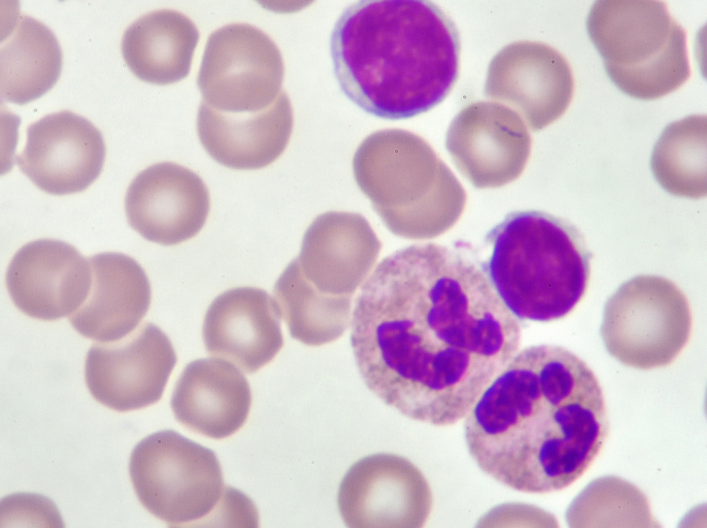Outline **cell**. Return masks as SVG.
I'll return each mask as SVG.
<instances>
[{"label":"cell","instance_id":"21","mask_svg":"<svg viewBox=\"0 0 707 528\" xmlns=\"http://www.w3.org/2000/svg\"><path fill=\"white\" fill-rule=\"evenodd\" d=\"M251 404V389L242 371L229 361L213 358L188 363L171 399L177 421L213 439L238 431L247 419Z\"/></svg>","mask_w":707,"mask_h":528},{"label":"cell","instance_id":"13","mask_svg":"<svg viewBox=\"0 0 707 528\" xmlns=\"http://www.w3.org/2000/svg\"><path fill=\"white\" fill-rule=\"evenodd\" d=\"M484 93L516 111L530 130L559 119L572 99L574 80L567 59L543 43L519 41L499 50L490 63Z\"/></svg>","mask_w":707,"mask_h":528},{"label":"cell","instance_id":"16","mask_svg":"<svg viewBox=\"0 0 707 528\" xmlns=\"http://www.w3.org/2000/svg\"><path fill=\"white\" fill-rule=\"evenodd\" d=\"M124 206L133 229L150 242L171 246L201 231L209 212L210 197L195 173L165 162L135 176L128 187Z\"/></svg>","mask_w":707,"mask_h":528},{"label":"cell","instance_id":"22","mask_svg":"<svg viewBox=\"0 0 707 528\" xmlns=\"http://www.w3.org/2000/svg\"><path fill=\"white\" fill-rule=\"evenodd\" d=\"M199 39L196 26L185 14L169 9L154 10L138 18L125 30L122 57L142 81L172 84L189 74Z\"/></svg>","mask_w":707,"mask_h":528},{"label":"cell","instance_id":"5","mask_svg":"<svg viewBox=\"0 0 707 528\" xmlns=\"http://www.w3.org/2000/svg\"><path fill=\"white\" fill-rule=\"evenodd\" d=\"M355 181L395 235L436 237L451 228L466 194L451 170L423 138L402 129L367 136L352 162Z\"/></svg>","mask_w":707,"mask_h":528},{"label":"cell","instance_id":"12","mask_svg":"<svg viewBox=\"0 0 707 528\" xmlns=\"http://www.w3.org/2000/svg\"><path fill=\"white\" fill-rule=\"evenodd\" d=\"M177 362L173 346L155 324L145 322L124 338L97 342L85 361V380L94 398L119 412L158 402Z\"/></svg>","mask_w":707,"mask_h":528},{"label":"cell","instance_id":"18","mask_svg":"<svg viewBox=\"0 0 707 528\" xmlns=\"http://www.w3.org/2000/svg\"><path fill=\"white\" fill-rule=\"evenodd\" d=\"M274 299L254 287L229 289L211 302L204 316L202 337L209 354L227 360L244 372L269 364L284 340Z\"/></svg>","mask_w":707,"mask_h":528},{"label":"cell","instance_id":"23","mask_svg":"<svg viewBox=\"0 0 707 528\" xmlns=\"http://www.w3.org/2000/svg\"><path fill=\"white\" fill-rule=\"evenodd\" d=\"M61 68L55 34L42 22L21 15L1 43V96L20 105L37 99L55 85Z\"/></svg>","mask_w":707,"mask_h":528},{"label":"cell","instance_id":"10","mask_svg":"<svg viewBox=\"0 0 707 528\" xmlns=\"http://www.w3.org/2000/svg\"><path fill=\"white\" fill-rule=\"evenodd\" d=\"M279 48L262 30L244 23L225 25L208 38L197 84L202 101L227 113L269 107L283 90Z\"/></svg>","mask_w":707,"mask_h":528},{"label":"cell","instance_id":"2","mask_svg":"<svg viewBox=\"0 0 707 528\" xmlns=\"http://www.w3.org/2000/svg\"><path fill=\"white\" fill-rule=\"evenodd\" d=\"M478 467L525 493L563 489L600 452L608 431L604 396L591 369L563 347L516 353L465 418Z\"/></svg>","mask_w":707,"mask_h":528},{"label":"cell","instance_id":"1","mask_svg":"<svg viewBox=\"0 0 707 528\" xmlns=\"http://www.w3.org/2000/svg\"><path fill=\"white\" fill-rule=\"evenodd\" d=\"M350 324L367 387L405 416L438 427L465 418L521 340L516 316L483 271L432 242L380 261L361 285Z\"/></svg>","mask_w":707,"mask_h":528},{"label":"cell","instance_id":"7","mask_svg":"<svg viewBox=\"0 0 707 528\" xmlns=\"http://www.w3.org/2000/svg\"><path fill=\"white\" fill-rule=\"evenodd\" d=\"M129 473L142 505L170 527L203 524L229 501L215 453L173 430L155 432L133 450Z\"/></svg>","mask_w":707,"mask_h":528},{"label":"cell","instance_id":"20","mask_svg":"<svg viewBox=\"0 0 707 528\" xmlns=\"http://www.w3.org/2000/svg\"><path fill=\"white\" fill-rule=\"evenodd\" d=\"M88 260L90 289L69 322L79 334L97 342L119 340L146 314L151 300L149 280L139 264L123 253H101Z\"/></svg>","mask_w":707,"mask_h":528},{"label":"cell","instance_id":"8","mask_svg":"<svg viewBox=\"0 0 707 528\" xmlns=\"http://www.w3.org/2000/svg\"><path fill=\"white\" fill-rule=\"evenodd\" d=\"M688 300L671 280L641 275L623 283L604 306L600 332L609 354L641 370L671 364L687 344Z\"/></svg>","mask_w":707,"mask_h":528},{"label":"cell","instance_id":"4","mask_svg":"<svg viewBox=\"0 0 707 528\" xmlns=\"http://www.w3.org/2000/svg\"><path fill=\"white\" fill-rule=\"evenodd\" d=\"M490 282L515 315L550 322L569 314L583 297L592 253L568 219L539 210L516 211L486 235Z\"/></svg>","mask_w":707,"mask_h":528},{"label":"cell","instance_id":"9","mask_svg":"<svg viewBox=\"0 0 707 528\" xmlns=\"http://www.w3.org/2000/svg\"><path fill=\"white\" fill-rule=\"evenodd\" d=\"M381 242L360 214L329 211L305 231L291 262L302 297L327 311L351 307L352 295L369 276Z\"/></svg>","mask_w":707,"mask_h":528},{"label":"cell","instance_id":"15","mask_svg":"<svg viewBox=\"0 0 707 528\" xmlns=\"http://www.w3.org/2000/svg\"><path fill=\"white\" fill-rule=\"evenodd\" d=\"M16 157L20 170L41 190L55 195L81 192L99 176L106 146L100 130L69 110L48 115L27 128Z\"/></svg>","mask_w":707,"mask_h":528},{"label":"cell","instance_id":"3","mask_svg":"<svg viewBox=\"0 0 707 528\" xmlns=\"http://www.w3.org/2000/svg\"><path fill=\"white\" fill-rule=\"evenodd\" d=\"M330 51L343 93L376 117L406 119L442 102L458 75L456 26L423 0H363L342 12Z\"/></svg>","mask_w":707,"mask_h":528},{"label":"cell","instance_id":"17","mask_svg":"<svg viewBox=\"0 0 707 528\" xmlns=\"http://www.w3.org/2000/svg\"><path fill=\"white\" fill-rule=\"evenodd\" d=\"M91 280L88 258L71 244L55 239L23 245L6 274L7 289L16 306L45 321L75 312L89 293Z\"/></svg>","mask_w":707,"mask_h":528},{"label":"cell","instance_id":"11","mask_svg":"<svg viewBox=\"0 0 707 528\" xmlns=\"http://www.w3.org/2000/svg\"><path fill=\"white\" fill-rule=\"evenodd\" d=\"M432 502L429 484L405 458L376 453L353 464L342 478L337 504L350 528H419Z\"/></svg>","mask_w":707,"mask_h":528},{"label":"cell","instance_id":"24","mask_svg":"<svg viewBox=\"0 0 707 528\" xmlns=\"http://www.w3.org/2000/svg\"><path fill=\"white\" fill-rule=\"evenodd\" d=\"M706 115L688 116L668 124L655 144L650 160L654 176L669 193L704 197L706 182Z\"/></svg>","mask_w":707,"mask_h":528},{"label":"cell","instance_id":"6","mask_svg":"<svg viewBox=\"0 0 707 528\" xmlns=\"http://www.w3.org/2000/svg\"><path fill=\"white\" fill-rule=\"evenodd\" d=\"M586 30L609 78L630 97L659 99L690 77L686 32L664 1H596Z\"/></svg>","mask_w":707,"mask_h":528},{"label":"cell","instance_id":"14","mask_svg":"<svg viewBox=\"0 0 707 528\" xmlns=\"http://www.w3.org/2000/svg\"><path fill=\"white\" fill-rule=\"evenodd\" d=\"M523 118L496 101H474L461 109L446 134V147L461 173L478 188L516 179L530 155Z\"/></svg>","mask_w":707,"mask_h":528},{"label":"cell","instance_id":"19","mask_svg":"<svg viewBox=\"0 0 707 528\" xmlns=\"http://www.w3.org/2000/svg\"><path fill=\"white\" fill-rule=\"evenodd\" d=\"M293 129L290 101L282 90L268 108L255 113L217 110L202 101L197 115L200 141L217 163L237 170L264 168L286 149Z\"/></svg>","mask_w":707,"mask_h":528}]
</instances>
